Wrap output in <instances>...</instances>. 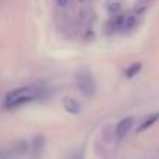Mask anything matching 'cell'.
Returning <instances> with one entry per match:
<instances>
[{
  "instance_id": "cell-1",
  "label": "cell",
  "mask_w": 159,
  "mask_h": 159,
  "mask_svg": "<svg viewBox=\"0 0 159 159\" xmlns=\"http://www.w3.org/2000/svg\"><path fill=\"white\" fill-rule=\"evenodd\" d=\"M76 85L79 88V91L84 94V96H93L94 91H96V85H94V80L91 77V74L87 71V70H80L77 74H76Z\"/></svg>"
},
{
  "instance_id": "cell-2",
  "label": "cell",
  "mask_w": 159,
  "mask_h": 159,
  "mask_svg": "<svg viewBox=\"0 0 159 159\" xmlns=\"http://www.w3.org/2000/svg\"><path fill=\"white\" fill-rule=\"evenodd\" d=\"M133 124H134L133 117H124V119H120V120L117 122V125H116V131H114V133H116V138H117V139H124L125 134L131 130Z\"/></svg>"
},
{
  "instance_id": "cell-3",
  "label": "cell",
  "mask_w": 159,
  "mask_h": 159,
  "mask_svg": "<svg viewBox=\"0 0 159 159\" xmlns=\"http://www.w3.org/2000/svg\"><path fill=\"white\" fill-rule=\"evenodd\" d=\"M43 148H45V138L43 136H36L33 139V158H40L42 153H43Z\"/></svg>"
},
{
  "instance_id": "cell-4",
  "label": "cell",
  "mask_w": 159,
  "mask_h": 159,
  "mask_svg": "<svg viewBox=\"0 0 159 159\" xmlns=\"http://www.w3.org/2000/svg\"><path fill=\"white\" fill-rule=\"evenodd\" d=\"M63 107H65V110H66L68 113H71V114H77V113L80 111L79 102H76V101L71 99V98H65V99H63Z\"/></svg>"
},
{
  "instance_id": "cell-5",
  "label": "cell",
  "mask_w": 159,
  "mask_h": 159,
  "mask_svg": "<svg viewBox=\"0 0 159 159\" xmlns=\"http://www.w3.org/2000/svg\"><path fill=\"white\" fill-rule=\"evenodd\" d=\"M124 22H125V17H124V16H116V17L110 22V25H107V28H110V33L117 31L120 26H124Z\"/></svg>"
},
{
  "instance_id": "cell-6",
  "label": "cell",
  "mask_w": 159,
  "mask_h": 159,
  "mask_svg": "<svg viewBox=\"0 0 159 159\" xmlns=\"http://www.w3.org/2000/svg\"><path fill=\"white\" fill-rule=\"evenodd\" d=\"M158 119H159V113H155V114L148 116V117H147V119H145V120L141 124V127L138 128V131H144V130L150 128V127H152V125H153V124L158 120Z\"/></svg>"
},
{
  "instance_id": "cell-7",
  "label": "cell",
  "mask_w": 159,
  "mask_h": 159,
  "mask_svg": "<svg viewBox=\"0 0 159 159\" xmlns=\"http://www.w3.org/2000/svg\"><path fill=\"white\" fill-rule=\"evenodd\" d=\"M141 68H142V63H139V62H138V63H133V65L125 71V76H127L128 79H131V77H134V76L141 71Z\"/></svg>"
},
{
  "instance_id": "cell-8",
  "label": "cell",
  "mask_w": 159,
  "mask_h": 159,
  "mask_svg": "<svg viewBox=\"0 0 159 159\" xmlns=\"http://www.w3.org/2000/svg\"><path fill=\"white\" fill-rule=\"evenodd\" d=\"M136 23H138V19H136V16H127L125 17V22H124V28L125 30H133L134 26H136Z\"/></svg>"
},
{
  "instance_id": "cell-9",
  "label": "cell",
  "mask_w": 159,
  "mask_h": 159,
  "mask_svg": "<svg viewBox=\"0 0 159 159\" xmlns=\"http://www.w3.org/2000/svg\"><path fill=\"white\" fill-rule=\"evenodd\" d=\"M119 8H120V3H119L117 0H111V2L107 5V9H108L110 12H117Z\"/></svg>"
},
{
  "instance_id": "cell-10",
  "label": "cell",
  "mask_w": 159,
  "mask_h": 159,
  "mask_svg": "<svg viewBox=\"0 0 159 159\" xmlns=\"http://www.w3.org/2000/svg\"><path fill=\"white\" fill-rule=\"evenodd\" d=\"M68 3H70V0H56V5L59 8H65V6H68Z\"/></svg>"
},
{
  "instance_id": "cell-11",
  "label": "cell",
  "mask_w": 159,
  "mask_h": 159,
  "mask_svg": "<svg viewBox=\"0 0 159 159\" xmlns=\"http://www.w3.org/2000/svg\"><path fill=\"white\" fill-rule=\"evenodd\" d=\"M79 2H80V3H87L88 0H79Z\"/></svg>"
}]
</instances>
